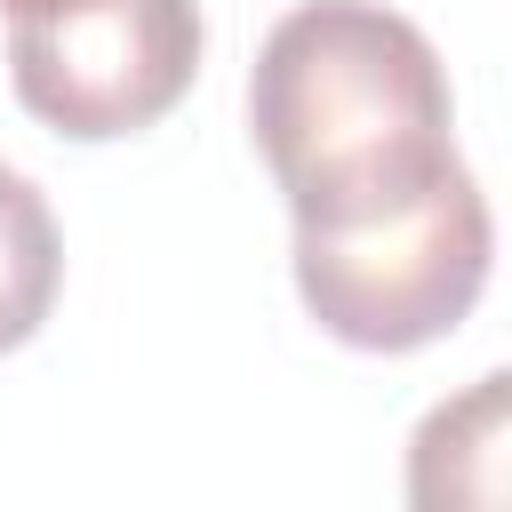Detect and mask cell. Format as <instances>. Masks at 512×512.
Instances as JSON below:
<instances>
[{
	"instance_id": "6da1fadb",
	"label": "cell",
	"mask_w": 512,
	"mask_h": 512,
	"mask_svg": "<svg viewBox=\"0 0 512 512\" xmlns=\"http://www.w3.org/2000/svg\"><path fill=\"white\" fill-rule=\"evenodd\" d=\"M248 128L304 232L384 216L464 160L448 64L384 0L288 8L256 48Z\"/></svg>"
},
{
	"instance_id": "7a4b0ae2",
	"label": "cell",
	"mask_w": 512,
	"mask_h": 512,
	"mask_svg": "<svg viewBox=\"0 0 512 512\" xmlns=\"http://www.w3.org/2000/svg\"><path fill=\"white\" fill-rule=\"evenodd\" d=\"M488 264L496 224L464 160L384 216L328 232L296 224V296L352 352H424L456 336L488 288Z\"/></svg>"
},
{
	"instance_id": "3957f363",
	"label": "cell",
	"mask_w": 512,
	"mask_h": 512,
	"mask_svg": "<svg viewBox=\"0 0 512 512\" xmlns=\"http://www.w3.org/2000/svg\"><path fill=\"white\" fill-rule=\"evenodd\" d=\"M200 48V0H48L8 16L16 104L72 144L160 128L192 96Z\"/></svg>"
},
{
	"instance_id": "277c9868",
	"label": "cell",
	"mask_w": 512,
	"mask_h": 512,
	"mask_svg": "<svg viewBox=\"0 0 512 512\" xmlns=\"http://www.w3.org/2000/svg\"><path fill=\"white\" fill-rule=\"evenodd\" d=\"M504 384L512 376L488 368V376H472V392L440 400L416 424V448H408L416 504H480V512L504 504Z\"/></svg>"
},
{
	"instance_id": "5b68a950",
	"label": "cell",
	"mask_w": 512,
	"mask_h": 512,
	"mask_svg": "<svg viewBox=\"0 0 512 512\" xmlns=\"http://www.w3.org/2000/svg\"><path fill=\"white\" fill-rule=\"evenodd\" d=\"M64 288V232L24 168L0 160V352L32 344Z\"/></svg>"
},
{
	"instance_id": "8992f818",
	"label": "cell",
	"mask_w": 512,
	"mask_h": 512,
	"mask_svg": "<svg viewBox=\"0 0 512 512\" xmlns=\"http://www.w3.org/2000/svg\"><path fill=\"white\" fill-rule=\"evenodd\" d=\"M0 8H8V16H24V8H48V0H0Z\"/></svg>"
}]
</instances>
